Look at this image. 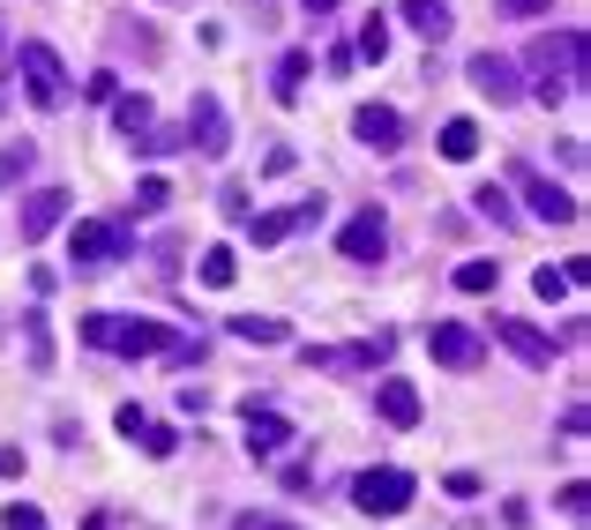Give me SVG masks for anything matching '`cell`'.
<instances>
[{"label":"cell","instance_id":"1","mask_svg":"<svg viewBox=\"0 0 591 530\" xmlns=\"http://www.w3.org/2000/svg\"><path fill=\"white\" fill-rule=\"evenodd\" d=\"M524 68H532V97L539 105H561L577 82H584V31H539V38L524 45Z\"/></svg>","mask_w":591,"mask_h":530},{"label":"cell","instance_id":"2","mask_svg":"<svg viewBox=\"0 0 591 530\" xmlns=\"http://www.w3.org/2000/svg\"><path fill=\"white\" fill-rule=\"evenodd\" d=\"M83 344L90 352H121V359H150V352L172 344V329L166 322H135V314H83Z\"/></svg>","mask_w":591,"mask_h":530},{"label":"cell","instance_id":"3","mask_svg":"<svg viewBox=\"0 0 591 530\" xmlns=\"http://www.w3.org/2000/svg\"><path fill=\"white\" fill-rule=\"evenodd\" d=\"M15 76H23V97H31L38 113H60V105H68V68H60V53L45 38L15 45Z\"/></svg>","mask_w":591,"mask_h":530},{"label":"cell","instance_id":"4","mask_svg":"<svg viewBox=\"0 0 591 530\" xmlns=\"http://www.w3.org/2000/svg\"><path fill=\"white\" fill-rule=\"evenodd\" d=\"M412 493H420L412 471L375 463V471H360V479H352V508H360V516H405V508H412Z\"/></svg>","mask_w":591,"mask_h":530},{"label":"cell","instance_id":"5","mask_svg":"<svg viewBox=\"0 0 591 530\" xmlns=\"http://www.w3.org/2000/svg\"><path fill=\"white\" fill-rule=\"evenodd\" d=\"M509 187L524 195V209H532L539 224H577V217H584V209H577V195H569V187H554L539 164H509Z\"/></svg>","mask_w":591,"mask_h":530},{"label":"cell","instance_id":"6","mask_svg":"<svg viewBox=\"0 0 591 530\" xmlns=\"http://www.w3.org/2000/svg\"><path fill=\"white\" fill-rule=\"evenodd\" d=\"M68 262H76V269H113V262H127V224H105V217L76 224V240H68Z\"/></svg>","mask_w":591,"mask_h":530},{"label":"cell","instance_id":"7","mask_svg":"<svg viewBox=\"0 0 591 530\" xmlns=\"http://www.w3.org/2000/svg\"><path fill=\"white\" fill-rule=\"evenodd\" d=\"M427 352H434V367L471 373L479 359H487V336H479L471 322H434V329H427Z\"/></svg>","mask_w":591,"mask_h":530},{"label":"cell","instance_id":"8","mask_svg":"<svg viewBox=\"0 0 591 530\" xmlns=\"http://www.w3.org/2000/svg\"><path fill=\"white\" fill-rule=\"evenodd\" d=\"M187 150H203V158H225L232 150V120H225L217 90H195V105H187Z\"/></svg>","mask_w":591,"mask_h":530},{"label":"cell","instance_id":"9","mask_svg":"<svg viewBox=\"0 0 591 530\" xmlns=\"http://www.w3.org/2000/svg\"><path fill=\"white\" fill-rule=\"evenodd\" d=\"M495 344H502L509 359H524V367L539 373V367H554V336L539 322H516V314H495Z\"/></svg>","mask_w":591,"mask_h":530},{"label":"cell","instance_id":"10","mask_svg":"<svg viewBox=\"0 0 591 530\" xmlns=\"http://www.w3.org/2000/svg\"><path fill=\"white\" fill-rule=\"evenodd\" d=\"M68 203H76L68 187H31V195H23V217H15V232L38 246L45 232H60V224H68Z\"/></svg>","mask_w":591,"mask_h":530},{"label":"cell","instance_id":"11","mask_svg":"<svg viewBox=\"0 0 591 530\" xmlns=\"http://www.w3.org/2000/svg\"><path fill=\"white\" fill-rule=\"evenodd\" d=\"M465 76H471V90L495 97V105H516V97H524V82H516V60H509V53H471Z\"/></svg>","mask_w":591,"mask_h":530},{"label":"cell","instance_id":"12","mask_svg":"<svg viewBox=\"0 0 591 530\" xmlns=\"http://www.w3.org/2000/svg\"><path fill=\"white\" fill-rule=\"evenodd\" d=\"M338 254H344V262H367V269H375L382 254H389V217H382V209H360V217L338 232Z\"/></svg>","mask_w":591,"mask_h":530},{"label":"cell","instance_id":"13","mask_svg":"<svg viewBox=\"0 0 591 530\" xmlns=\"http://www.w3.org/2000/svg\"><path fill=\"white\" fill-rule=\"evenodd\" d=\"M352 135H360V142H367L375 158H389V150H405V120H397L389 105H360V113H352Z\"/></svg>","mask_w":591,"mask_h":530},{"label":"cell","instance_id":"14","mask_svg":"<svg viewBox=\"0 0 591 530\" xmlns=\"http://www.w3.org/2000/svg\"><path fill=\"white\" fill-rule=\"evenodd\" d=\"M285 441H293V418H285V411H248V441H240V449H248L254 463L285 456Z\"/></svg>","mask_w":591,"mask_h":530},{"label":"cell","instance_id":"15","mask_svg":"<svg viewBox=\"0 0 591 530\" xmlns=\"http://www.w3.org/2000/svg\"><path fill=\"white\" fill-rule=\"evenodd\" d=\"M375 411L389 418V426H420V389H412V381H382Z\"/></svg>","mask_w":591,"mask_h":530},{"label":"cell","instance_id":"16","mask_svg":"<svg viewBox=\"0 0 591 530\" xmlns=\"http://www.w3.org/2000/svg\"><path fill=\"white\" fill-rule=\"evenodd\" d=\"M113 127H121L127 142H143V135L158 127V105H150V90H135V97H113Z\"/></svg>","mask_w":591,"mask_h":530},{"label":"cell","instance_id":"17","mask_svg":"<svg viewBox=\"0 0 591 530\" xmlns=\"http://www.w3.org/2000/svg\"><path fill=\"white\" fill-rule=\"evenodd\" d=\"M397 15H405L420 38H450V23H457V15H450V0H397Z\"/></svg>","mask_w":591,"mask_h":530},{"label":"cell","instance_id":"18","mask_svg":"<svg viewBox=\"0 0 591 530\" xmlns=\"http://www.w3.org/2000/svg\"><path fill=\"white\" fill-rule=\"evenodd\" d=\"M307 76H315V53H285V60H277V82H270V90H277V105H299Z\"/></svg>","mask_w":591,"mask_h":530},{"label":"cell","instance_id":"19","mask_svg":"<svg viewBox=\"0 0 591 530\" xmlns=\"http://www.w3.org/2000/svg\"><path fill=\"white\" fill-rule=\"evenodd\" d=\"M232 336L240 344H293V329L277 322V314H232Z\"/></svg>","mask_w":591,"mask_h":530},{"label":"cell","instance_id":"20","mask_svg":"<svg viewBox=\"0 0 591 530\" xmlns=\"http://www.w3.org/2000/svg\"><path fill=\"white\" fill-rule=\"evenodd\" d=\"M31 164H38V142H0V195H8V187H23V180H31Z\"/></svg>","mask_w":591,"mask_h":530},{"label":"cell","instance_id":"21","mask_svg":"<svg viewBox=\"0 0 591 530\" xmlns=\"http://www.w3.org/2000/svg\"><path fill=\"white\" fill-rule=\"evenodd\" d=\"M195 277H203V285H211V291H225V285H232V277H240V254H232V246H203V262H195Z\"/></svg>","mask_w":591,"mask_h":530},{"label":"cell","instance_id":"22","mask_svg":"<svg viewBox=\"0 0 591 530\" xmlns=\"http://www.w3.org/2000/svg\"><path fill=\"white\" fill-rule=\"evenodd\" d=\"M442 158H450V164H471V158H479V127H471V120H450V127H442Z\"/></svg>","mask_w":591,"mask_h":530},{"label":"cell","instance_id":"23","mask_svg":"<svg viewBox=\"0 0 591 530\" xmlns=\"http://www.w3.org/2000/svg\"><path fill=\"white\" fill-rule=\"evenodd\" d=\"M471 209H479V217H487V224H516V203H509V187H495V180H487V187H479V195H471Z\"/></svg>","mask_w":591,"mask_h":530},{"label":"cell","instance_id":"24","mask_svg":"<svg viewBox=\"0 0 591 530\" xmlns=\"http://www.w3.org/2000/svg\"><path fill=\"white\" fill-rule=\"evenodd\" d=\"M23 352H31V367H53V322L45 314H23Z\"/></svg>","mask_w":591,"mask_h":530},{"label":"cell","instance_id":"25","mask_svg":"<svg viewBox=\"0 0 591 530\" xmlns=\"http://www.w3.org/2000/svg\"><path fill=\"white\" fill-rule=\"evenodd\" d=\"M502 285V262H457V291H495Z\"/></svg>","mask_w":591,"mask_h":530},{"label":"cell","instance_id":"26","mask_svg":"<svg viewBox=\"0 0 591 530\" xmlns=\"http://www.w3.org/2000/svg\"><path fill=\"white\" fill-rule=\"evenodd\" d=\"M360 60H389V23H382V15H367V23H360Z\"/></svg>","mask_w":591,"mask_h":530},{"label":"cell","instance_id":"27","mask_svg":"<svg viewBox=\"0 0 591 530\" xmlns=\"http://www.w3.org/2000/svg\"><path fill=\"white\" fill-rule=\"evenodd\" d=\"M166 203H172V187L158 180V172H150V180H135V217H158Z\"/></svg>","mask_w":591,"mask_h":530},{"label":"cell","instance_id":"28","mask_svg":"<svg viewBox=\"0 0 591 530\" xmlns=\"http://www.w3.org/2000/svg\"><path fill=\"white\" fill-rule=\"evenodd\" d=\"M561 516H569V523H584V516H591V486H584V479L561 486Z\"/></svg>","mask_w":591,"mask_h":530},{"label":"cell","instance_id":"29","mask_svg":"<svg viewBox=\"0 0 591 530\" xmlns=\"http://www.w3.org/2000/svg\"><path fill=\"white\" fill-rule=\"evenodd\" d=\"M180 449V434H172V426H158V418H150V426H143V456H172Z\"/></svg>","mask_w":591,"mask_h":530},{"label":"cell","instance_id":"30","mask_svg":"<svg viewBox=\"0 0 591 530\" xmlns=\"http://www.w3.org/2000/svg\"><path fill=\"white\" fill-rule=\"evenodd\" d=\"M532 285H539V299H569V291H577V285H569V269H554V262L532 277Z\"/></svg>","mask_w":591,"mask_h":530},{"label":"cell","instance_id":"31","mask_svg":"<svg viewBox=\"0 0 591 530\" xmlns=\"http://www.w3.org/2000/svg\"><path fill=\"white\" fill-rule=\"evenodd\" d=\"M83 97H98V105H113V97H121V76H113V68H98V76L83 82Z\"/></svg>","mask_w":591,"mask_h":530},{"label":"cell","instance_id":"32","mask_svg":"<svg viewBox=\"0 0 591 530\" xmlns=\"http://www.w3.org/2000/svg\"><path fill=\"white\" fill-rule=\"evenodd\" d=\"M113 426H121L127 441H143V426H150V411H143V404H121V411H113Z\"/></svg>","mask_w":591,"mask_h":530},{"label":"cell","instance_id":"33","mask_svg":"<svg viewBox=\"0 0 591 530\" xmlns=\"http://www.w3.org/2000/svg\"><path fill=\"white\" fill-rule=\"evenodd\" d=\"M0 530H45V523H38V508H31V500H8V516H0Z\"/></svg>","mask_w":591,"mask_h":530},{"label":"cell","instance_id":"34","mask_svg":"<svg viewBox=\"0 0 591 530\" xmlns=\"http://www.w3.org/2000/svg\"><path fill=\"white\" fill-rule=\"evenodd\" d=\"M509 23H532V15H554V0H502Z\"/></svg>","mask_w":591,"mask_h":530},{"label":"cell","instance_id":"35","mask_svg":"<svg viewBox=\"0 0 591 530\" xmlns=\"http://www.w3.org/2000/svg\"><path fill=\"white\" fill-rule=\"evenodd\" d=\"M584 426H591L584 404H569V411H561V441H584Z\"/></svg>","mask_w":591,"mask_h":530},{"label":"cell","instance_id":"36","mask_svg":"<svg viewBox=\"0 0 591 530\" xmlns=\"http://www.w3.org/2000/svg\"><path fill=\"white\" fill-rule=\"evenodd\" d=\"M0 479H23V449H0Z\"/></svg>","mask_w":591,"mask_h":530},{"label":"cell","instance_id":"37","mask_svg":"<svg viewBox=\"0 0 591 530\" xmlns=\"http://www.w3.org/2000/svg\"><path fill=\"white\" fill-rule=\"evenodd\" d=\"M0 82H15V53H8V31H0Z\"/></svg>","mask_w":591,"mask_h":530},{"label":"cell","instance_id":"38","mask_svg":"<svg viewBox=\"0 0 591 530\" xmlns=\"http://www.w3.org/2000/svg\"><path fill=\"white\" fill-rule=\"evenodd\" d=\"M299 8H307V15H330V8H338V0H299Z\"/></svg>","mask_w":591,"mask_h":530},{"label":"cell","instance_id":"39","mask_svg":"<svg viewBox=\"0 0 591 530\" xmlns=\"http://www.w3.org/2000/svg\"><path fill=\"white\" fill-rule=\"evenodd\" d=\"M248 530H299V523H270V516H262V523H254V516H248Z\"/></svg>","mask_w":591,"mask_h":530}]
</instances>
